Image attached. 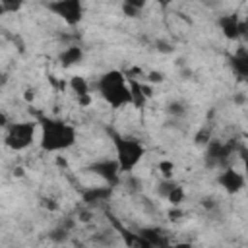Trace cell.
Segmentation results:
<instances>
[{
    "label": "cell",
    "instance_id": "d4e9b609",
    "mask_svg": "<svg viewBox=\"0 0 248 248\" xmlns=\"http://www.w3.org/2000/svg\"><path fill=\"white\" fill-rule=\"evenodd\" d=\"M170 207H172V209L169 211V217H170L172 221H178V219H180V215H182V211H180V209H176V205H170Z\"/></svg>",
    "mask_w": 248,
    "mask_h": 248
},
{
    "label": "cell",
    "instance_id": "8992f818",
    "mask_svg": "<svg viewBox=\"0 0 248 248\" xmlns=\"http://www.w3.org/2000/svg\"><path fill=\"white\" fill-rule=\"evenodd\" d=\"M232 155V143H223V141H215L213 138L209 140V143L205 145V165L209 169L221 167L229 161V157Z\"/></svg>",
    "mask_w": 248,
    "mask_h": 248
},
{
    "label": "cell",
    "instance_id": "6da1fadb",
    "mask_svg": "<svg viewBox=\"0 0 248 248\" xmlns=\"http://www.w3.org/2000/svg\"><path fill=\"white\" fill-rule=\"evenodd\" d=\"M37 124L41 128V149L46 153H60L70 149L76 140L78 132L72 124L54 118V116H39Z\"/></svg>",
    "mask_w": 248,
    "mask_h": 248
},
{
    "label": "cell",
    "instance_id": "484cf974",
    "mask_svg": "<svg viewBox=\"0 0 248 248\" xmlns=\"http://www.w3.org/2000/svg\"><path fill=\"white\" fill-rule=\"evenodd\" d=\"M8 124H10V122H8V114H6V112L0 108V130H4Z\"/></svg>",
    "mask_w": 248,
    "mask_h": 248
},
{
    "label": "cell",
    "instance_id": "277c9868",
    "mask_svg": "<svg viewBox=\"0 0 248 248\" xmlns=\"http://www.w3.org/2000/svg\"><path fill=\"white\" fill-rule=\"evenodd\" d=\"M37 120H21L16 124L6 126V136H4V145L12 151H23L31 147L37 136Z\"/></svg>",
    "mask_w": 248,
    "mask_h": 248
},
{
    "label": "cell",
    "instance_id": "83f0119b",
    "mask_svg": "<svg viewBox=\"0 0 248 248\" xmlns=\"http://www.w3.org/2000/svg\"><path fill=\"white\" fill-rule=\"evenodd\" d=\"M157 2H159L161 6H169V4H172L174 0H157Z\"/></svg>",
    "mask_w": 248,
    "mask_h": 248
},
{
    "label": "cell",
    "instance_id": "5bb4252c",
    "mask_svg": "<svg viewBox=\"0 0 248 248\" xmlns=\"http://www.w3.org/2000/svg\"><path fill=\"white\" fill-rule=\"evenodd\" d=\"M110 194H112V186L108 184V186L87 188V190H83L81 198H83L85 203H103V202H107L110 198Z\"/></svg>",
    "mask_w": 248,
    "mask_h": 248
},
{
    "label": "cell",
    "instance_id": "5b68a950",
    "mask_svg": "<svg viewBox=\"0 0 248 248\" xmlns=\"http://www.w3.org/2000/svg\"><path fill=\"white\" fill-rule=\"evenodd\" d=\"M45 8L58 16L66 25L74 27L78 23H81L83 19V14H85V6H83V0H48L45 4Z\"/></svg>",
    "mask_w": 248,
    "mask_h": 248
},
{
    "label": "cell",
    "instance_id": "e0dca14e",
    "mask_svg": "<svg viewBox=\"0 0 248 248\" xmlns=\"http://www.w3.org/2000/svg\"><path fill=\"white\" fill-rule=\"evenodd\" d=\"M68 87L72 89L74 95H83V93H89V81L83 78V76H72L70 81H68Z\"/></svg>",
    "mask_w": 248,
    "mask_h": 248
},
{
    "label": "cell",
    "instance_id": "7402d4cb",
    "mask_svg": "<svg viewBox=\"0 0 248 248\" xmlns=\"http://www.w3.org/2000/svg\"><path fill=\"white\" fill-rule=\"evenodd\" d=\"M167 110H169L170 114H176V116L186 112V110H184V107H182L178 101H172V103H169V108H167Z\"/></svg>",
    "mask_w": 248,
    "mask_h": 248
},
{
    "label": "cell",
    "instance_id": "603a6c76",
    "mask_svg": "<svg viewBox=\"0 0 248 248\" xmlns=\"http://www.w3.org/2000/svg\"><path fill=\"white\" fill-rule=\"evenodd\" d=\"M147 81L149 83H163L165 81V76L161 72H149L147 74Z\"/></svg>",
    "mask_w": 248,
    "mask_h": 248
},
{
    "label": "cell",
    "instance_id": "4316f807",
    "mask_svg": "<svg viewBox=\"0 0 248 248\" xmlns=\"http://www.w3.org/2000/svg\"><path fill=\"white\" fill-rule=\"evenodd\" d=\"M43 205L50 207V209H56V203H52V200H43Z\"/></svg>",
    "mask_w": 248,
    "mask_h": 248
},
{
    "label": "cell",
    "instance_id": "d6986e66",
    "mask_svg": "<svg viewBox=\"0 0 248 248\" xmlns=\"http://www.w3.org/2000/svg\"><path fill=\"white\" fill-rule=\"evenodd\" d=\"M23 4H25V0H2L6 14H17L23 8Z\"/></svg>",
    "mask_w": 248,
    "mask_h": 248
},
{
    "label": "cell",
    "instance_id": "4fadbf2b",
    "mask_svg": "<svg viewBox=\"0 0 248 248\" xmlns=\"http://www.w3.org/2000/svg\"><path fill=\"white\" fill-rule=\"evenodd\" d=\"M231 66H232V72L240 79L248 78V52H246L244 46H238V50L231 56Z\"/></svg>",
    "mask_w": 248,
    "mask_h": 248
},
{
    "label": "cell",
    "instance_id": "8fae6325",
    "mask_svg": "<svg viewBox=\"0 0 248 248\" xmlns=\"http://www.w3.org/2000/svg\"><path fill=\"white\" fill-rule=\"evenodd\" d=\"M128 78V76H126ZM128 85H130V95H132V105L138 108H143L147 105V99L153 95L151 87L143 85L141 81H136L134 78H128Z\"/></svg>",
    "mask_w": 248,
    "mask_h": 248
},
{
    "label": "cell",
    "instance_id": "ba28073f",
    "mask_svg": "<svg viewBox=\"0 0 248 248\" xmlns=\"http://www.w3.org/2000/svg\"><path fill=\"white\" fill-rule=\"evenodd\" d=\"M87 170H91L93 174L101 176L110 186H114L118 182V176H120V169H118L116 159H99V161H93L87 167Z\"/></svg>",
    "mask_w": 248,
    "mask_h": 248
},
{
    "label": "cell",
    "instance_id": "9a60e30c",
    "mask_svg": "<svg viewBox=\"0 0 248 248\" xmlns=\"http://www.w3.org/2000/svg\"><path fill=\"white\" fill-rule=\"evenodd\" d=\"M147 242H149V246L153 248V246H167V238L163 236V231L161 229H141V231H138Z\"/></svg>",
    "mask_w": 248,
    "mask_h": 248
},
{
    "label": "cell",
    "instance_id": "30bf717a",
    "mask_svg": "<svg viewBox=\"0 0 248 248\" xmlns=\"http://www.w3.org/2000/svg\"><path fill=\"white\" fill-rule=\"evenodd\" d=\"M159 196H163L170 205L178 207L184 202V188L172 178H163V182L159 184Z\"/></svg>",
    "mask_w": 248,
    "mask_h": 248
},
{
    "label": "cell",
    "instance_id": "cb8c5ba5",
    "mask_svg": "<svg viewBox=\"0 0 248 248\" xmlns=\"http://www.w3.org/2000/svg\"><path fill=\"white\" fill-rule=\"evenodd\" d=\"M23 99H25L27 103H31V101L35 99V89H33V87H27V89L23 91Z\"/></svg>",
    "mask_w": 248,
    "mask_h": 248
},
{
    "label": "cell",
    "instance_id": "7c38bea8",
    "mask_svg": "<svg viewBox=\"0 0 248 248\" xmlns=\"http://www.w3.org/2000/svg\"><path fill=\"white\" fill-rule=\"evenodd\" d=\"M58 60H60V66L62 68H72L76 64H79L83 60V48L78 46V45H72V46H66L60 54H58Z\"/></svg>",
    "mask_w": 248,
    "mask_h": 248
},
{
    "label": "cell",
    "instance_id": "f546056e",
    "mask_svg": "<svg viewBox=\"0 0 248 248\" xmlns=\"http://www.w3.org/2000/svg\"><path fill=\"white\" fill-rule=\"evenodd\" d=\"M6 12H4V6H2V0H0V16H4Z\"/></svg>",
    "mask_w": 248,
    "mask_h": 248
},
{
    "label": "cell",
    "instance_id": "7a4b0ae2",
    "mask_svg": "<svg viewBox=\"0 0 248 248\" xmlns=\"http://www.w3.org/2000/svg\"><path fill=\"white\" fill-rule=\"evenodd\" d=\"M95 89H97V93L103 97V101H105L110 108H114V110L132 105V95H130L128 78H126V74L120 72V70H108V72H105V74L97 79Z\"/></svg>",
    "mask_w": 248,
    "mask_h": 248
},
{
    "label": "cell",
    "instance_id": "52a82bcc",
    "mask_svg": "<svg viewBox=\"0 0 248 248\" xmlns=\"http://www.w3.org/2000/svg\"><path fill=\"white\" fill-rule=\"evenodd\" d=\"M217 25L227 41H236L242 35H246V23L236 14H225L217 19Z\"/></svg>",
    "mask_w": 248,
    "mask_h": 248
},
{
    "label": "cell",
    "instance_id": "ac0fdd59",
    "mask_svg": "<svg viewBox=\"0 0 248 248\" xmlns=\"http://www.w3.org/2000/svg\"><path fill=\"white\" fill-rule=\"evenodd\" d=\"M157 169H159V172H161V176H163V178H172V176H174V163H172V161H169V159L159 161Z\"/></svg>",
    "mask_w": 248,
    "mask_h": 248
},
{
    "label": "cell",
    "instance_id": "44dd1931",
    "mask_svg": "<svg viewBox=\"0 0 248 248\" xmlns=\"http://www.w3.org/2000/svg\"><path fill=\"white\" fill-rule=\"evenodd\" d=\"M76 101L79 107H89L93 103V97H91V93H83V95H76Z\"/></svg>",
    "mask_w": 248,
    "mask_h": 248
},
{
    "label": "cell",
    "instance_id": "3957f363",
    "mask_svg": "<svg viewBox=\"0 0 248 248\" xmlns=\"http://www.w3.org/2000/svg\"><path fill=\"white\" fill-rule=\"evenodd\" d=\"M112 138V145H114V153H116V163L120 172H132L140 161L145 155V145L141 143V140L138 138H130V136H120L116 132H108Z\"/></svg>",
    "mask_w": 248,
    "mask_h": 248
},
{
    "label": "cell",
    "instance_id": "9c48e42d",
    "mask_svg": "<svg viewBox=\"0 0 248 248\" xmlns=\"http://www.w3.org/2000/svg\"><path fill=\"white\" fill-rule=\"evenodd\" d=\"M217 182H219V186H221L227 194H238V192L244 188L246 178H244L242 172L234 170L232 167H225V169L217 174Z\"/></svg>",
    "mask_w": 248,
    "mask_h": 248
},
{
    "label": "cell",
    "instance_id": "2e32d148",
    "mask_svg": "<svg viewBox=\"0 0 248 248\" xmlns=\"http://www.w3.org/2000/svg\"><path fill=\"white\" fill-rule=\"evenodd\" d=\"M147 0H122V12L128 17H138L145 8Z\"/></svg>",
    "mask_w": 248,
    "mask_h": 248
},
{
    "label": "cell",
    "instance_id": "f1b7e54d",
    "mask_svg": "<svg viewBox=\"0 0 248 248\" xmlns=\"http://www.w3.org/2000/svg\"><path fill=\"white\" fill-rule=\"evenodd\" d=\"M14 174H16V176H21V174H23V169H21V167H17V169L14 170Z\"/></svg>",
    "mask_w": 248,
    "mask_h": 248
},
{
    "label": "cell",
    "instance_id": "ffe728a7",
    "mask_svg": "<svg viewBox=\"0 0 248 248\" xmlns=\"http://www.w3.org/2000/svg\"><path fill=\"white\" fill-rule=\"evenodd\" d=\"M209 140H211V132H209V128H202V130L194 136L196 145H207V143H209Z\"/></svg>",
    "mask_w": 248,
    "mask_h": 248
}]
</instances>
